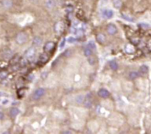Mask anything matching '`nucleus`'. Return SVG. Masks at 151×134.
Listing matches in <instances>:
<instances>
[{
    "mask_svg": "<svg viewBox=\"0 0 151 134\" xmlns=\"http://www.w3.org/2000/svg\"><path fill=\"white\" fill-rule=\"evenodd\" d=\"M28 39L27 34L24 32H20L19 34H17L16 36V42L18 45H23L25 42H27Z\"/></svg>",
    "mask_w": 151,
    "mask_h": 134,
    "instance_id": "nucleus-1",
    "label": "nucleus"
},
{
    "mask_svg": "<svg viewBox=\"0 0 151 134\" xmlns=\"http://www.w3.org/2000/svg\"><path fill=\"white\" fill-rule=\"evenodd\" d=\"M84 106L86 108H90L93 103V96L91 93H88L84 99Z\"/></svg>",
    "mask_w": 151,
    "mask_h": 134,
    "instance_id": "nucleus-2",
    "label": "nucleus"
},
{
    "mask_svg": "<svg viewBox=\"0 0 151 134\" xmlns=\"http://www.w3.org/2000/svg\"><path fill=\"white\" fill-rule=\"evenodd\" d=\"M35 53H36V50H35V48H33V47L30 48L27 50L26 53H25L26 59H29V60L33 59L34 57H35Z\"/></svg>",
    "mask_w": 151,
    "mask_h": 134,
    "instance_id": "nucleus-3",
    "label": "nucleus"
},
{
    "mask_svg": "<svg viewBox=\"0 0 151 134\" xmlns=\"http://www.w3.org/2000/svg\"><path fill=\"white\" fill-rule=\"evenodd\" d=\"M45 90L44 88H39L37 89L33 94V99L34 100H38L44 95Z\"/></svg>",
    "mask_w": 151,
    "mask_h": 134,
    "instance_id": "nucleus-4",
    "label": "nucleus"
},
{
    "mask_svg": "<svg viewBox=\"0 0 151 134\" xmlns=\"http://www.w3.org/2000/svg\"><path fill=\"white\" fill-rule=\"evenodd\" d=\"M11 104V99L6 96H0V106H7Z\"/></svg>",
    "mask_w": 151,
    "mask_h": 134,
    "instance_id": "nucleus-5",
    "label": "nucleus"
},
{
    "mask_svg": "<svg viewBox=\"0 0 151 134\" xmlns=\"http://www.w3.org/2000/svg\"><path fill=\"white\" fill-rule=\"evenodd\" d=\"M107 32L110 34V35H114V34L117 32V27L114 24H109L107 26Z\"/></svg>",
    "mask_w": 151,
    "mask_h": 134,
    "instance_id": "nucleus-6",
    "label": "nucleus"
},
{
    "mask_svg": "<svg viewBox=\"0 0 151 134\" xmlns=\"http://www.w3.org/2000/svg\"><path fill=\"white\" fill-rule=\"evenodd\" d=\"M55 32L58 34H61L63 33V30H64V25L63 24L62 22H58L55 25Z\"/></svg>",
    "mask_w": 151,
    "mask_h": 134,
    "instance_id": "nucleus-7",
    "label": "nucleus"
},
{
    "mask_svg": "<svg viewBox=\"0 0 151 134\" xmlns=\"http://www.w3.org/2000/svg\"><path fill=\"white\" fill-rule=\"evenodd\" d=\"M97 94H98V96H99L100 97H101V98H103V99H106V98H108V97L110 96L109 92H108L107 90L103 89V88L99 90V91H98Z\"/></svg>",
    "mask_w": 151,
    "mask_h": 134,
    "instance_id": "nucleus-8",
    "label": "nucleus"
},
{
    "mask_svg": "<svg viewBox=\"0 0 151 134\" xmlns=\"http://www.w3.org/2000/svg\"><path fill=\"white\" fill-rule=\"evenodd\" d=\"M102 16L106 19H111L114 16V11L110 9H105L102 11Z\"/></svg>",
    "mask_w": 151,
    "mask_h": 134,
    "instance_id": "nucleus-9",
    "label": "nucleus"
},
{
    "mask_svg": "<svg viewBox=\"0 0 151 134\" xmlns=\"http://www.w3.org/2000/svg\"><path fill=\"white\" fill-rule=\"evenodd\" d=\"M55 47V44L52 42H48L47 43H46V45L44 47V50L45 52H50Z\"/></svg>",
    "mask_w": 151,
    "mask_h": 134,
    "instance_id": "nucleus-10",
    "label": "nucleus"
},
{
    "mask_svg": "<svg viewBox=\"0 0 151 134\" xmlns=\"http://www.w3.org/2000/svg\"><path fill=\"white\" fill-rule=\"evenodd\" d=\"M19 110L16 108V107H13L11 109V111H10V116H11V117L14 118L16 117V116H18V114H19Z\"/></svg>",
    "mask_w": 151,
    "mask_h": 134,
    "instance_id": "nucleus-11",
    "label": "nucleus"
},
{
    "mask_svg": "<svg viewBox=\"0 0 151 134\" xmlns=\"http://www.w3.org/2000/svg\"><path fill=\"white\" fill-rule=\"evenodd\" d=\"M55 5L56 3L55 0H46V6L49 9H52L55 6Z\"/></svg>",
    "mask_w": 151,
    "mask_h": 134,
    "instance_id": "nucleus-12",
    "label": "nucleus"
},
{
    "mask_svg": "<svg viewBox=\"0 0 151 134\" xmlns=\"http://www.w3.org/2000/svg\"><path fill=\"white\" fill-rule=\"evenodd\" d=\"M148 70H149V67L145 65H141L139 68V73L141 75H145L148 73Z\"/></svg>",
    "mask_w": 151,
    "mask_h": 134,
    "instance_id": "nucleus-13",
    "label": "nucleus"
},
{
    "mask_svg": "<svg viewBox=\"0 0 151 134\" xmlns=\"http://www.w3.org/2000/svg\"><path fill=\"white\" fill-rule=\"evenodd\" d=\"M49 60V56H47L46 53H43L41 54L39 57V62L42 63V64H44L46 62H47Z\"/></svg>",
    "mask_w": 151,
    "mask_h": 134,
    "instance_id": "nucleus-14",
    "label": "nucleus"
},
{
    "mask_svg": "<svg viewBox=\"0 0 151 134\" xmlns=\"http://www.w3.org/2000/svg\"><path fill=\"white\" fill-rule=\"evenodd\" d=\"M2 5L5 8H10L13 5V2L11 0H3L2 2Z\"/></svg>",
    "mask_w": 151,
    "mask_h": 134,
    "instance_id": "nucleus-15",
    "label": "nucleus"
},
{
    "mask_svg": "<svg viewBox=\"0 0 151 134\" xmlns=\"http://www.w3.org/2000/svg\"><path fill=\"white\" fill-rule=\"evenodd\" d=\"M125 51L128 53H133L135 52V48L134 46L133 45H127L125 46Z\"/></svg>",
    "mask_w": 151,
    "mask_h": 134,
    "instance_id": "nucleus-16",
    "label": "nucleus"
},
{
    "mask_svg": "<svg viewBox=\"0 0 151 134\" xmlns=\"http://www.w3.org/2000/svg\"><path fill=\"white\" fill-rule=\"evenodd\" d=\"M112 3H113L114 7L117 9H119L122 7V2L121 0H113Z\"/></svg>",
    "mask_w": 151,
    "mask_h": 134,
    "instance_id": "nucleus-17",
    "label": "nucleus"
},
{
    "mask_svg": "<svg viewBox=\"0 0 151 134\" xmlns=\"http://www.w3.org/2000/svg\"><path fill=\"white\" fill-rule=\"evenodd\" d=\"M106 36H105V35L102 34H98L97 36V40L100 42V43H104L105 42H106Z\"/></svg>",
    "mask_w": 151,
    "mask_h": 134,
    "instance_id": "nucleus-18",
    "label": "nucleus"
},
{
    "mask_svg": "<svg viewBox=\"0 0 151 134\" xmlns=\"http://www.w3.org/2000/svg\"><path fill=\"white\" fill-rule=\"evenodd\" d=\"M33 43L35 46H39L40 45H41L42 43V39H41L39 36H36L33 39Z\"/></svg>",
    "mask_w": 151,
    "mask_h": 134,
    "instance_id": "nucleus-19",
    "label": "nucleus"
},
{
    "mask_svg": "<svg viewBox=\"0 0 151 134\" xmlns=\"http://www.w3.org/2000/svg\"><path fill=\"white\" fill-rule=\"evenodd\" d=\"M91 54H92V50L90 49L89 47H86V48L84 50V55L89 57V56H91Z\"/></svg>",
    "mask_w": 151,
    "mask_h": 134,
    "instance_id": "nucleus-20",
    "label": "nucleus"
},
{
    "mask_svg": "<svg viewBox=\"0 0 151 134\" xmlns=\"http://www.w3.org/2000/svg\"><path fill=\"white\" fill-rule=\"evenodd\" d=\"M109 65H110V67L111 68L112 70H117L118 65H117V63L115 61H111V62H110V64H109Z\"/></svg>",
    "mask_w": 151,
    "mask_h": 134,
    "instance_id": "nucleus-21",
    "label": "nucleus"
},
{
    "mask_svg": "<svg viewBox=\"0 0 151 134\" xmlns=\"http://www.w3.org/2000/svg\"><path fill=\"white\" fill-rule=\"evenodd\" d=\"M122 17L124 19H125L126 21H128V22H134V18H132V17H130V16H128L126 14H124V13H122Z\"/></svg>",
    "mask_w": 151,
    "mask_h": 134,
    "instance_id": "nucleus-22",
    "label": "nucleus"
},
{
    "mask_svg": "<svg viewBox=\"0 0 151 134\" xmlns=\"http://www.w3.org/2000/svg\"><path fill=\"white\" fill-rule=\"evenodd\" d=\"M12 51L11 50H7L5 51H4V57L5 59H8V58H11L12 56Z\"/></svg>",
    "mask_w": 151,
    "mask_h": 134,
    "instance_id": "nucleus-23",
    "label": "nucleus"
},
{
    "mask_svg": "<svg viewBox=\"0 0 151 134\" xmlns=\"http://www.w3.org/2000/svg\"><path fill=\"white\" fill-rule=\"evenodd\" d=\"M139 73L135 72V71H133V72L130 73V74H129V77H130V78H131V79H135V78H136L137 77H139Z\"/></svg>",
    "mask_w": 151,
    "mask_h": 134,
    "instance_id": "nucleus-24",
    "label": "nucleus"
},
{
    "mask_svg": "<svg viewBox=\"0 0 151 134\" xmlns=\"http://www.w3.org/2000/svg\"><path fill=\"white\" fill-rule=\"evenodd\" d=\"M87 47H89L90 49H91L92 50H95L96 49L95 43L93 41H90V42H89V43H88V45H87Z\"/></svg>",
    "mask_w": 151,
    "mask_h": 134,
    "instance_id": "nucleus-25",
    "label": "nucleus"
},
{
    "mask_svg": "<svg viewBox=\"0 0 151 134\" xmlns=\"http://www.w3.org/2000/svg\"><path fill=\"white\" fill-rule=\"evenodd\" d=\"M88 62L91 65H95L96 63V59L95 57H92V56H89L88 57Z\"/></svg>",
    "mask_w": 151,
    "mask_h": 134,
    "instance_id": "nucleus-26",
    "label": "nucleus"
},
{
    "mask_svg": "<svg viewBox=\"0 0 151 134\" xmlns=\"http://www.w3.org/2000/svg\"><path fill=\"white\" fill-rule=\"evenodd\" d=\"M7 76V71H5V70L0 71V79H1V80L5 79Z\"/></svg>",
    "mask_w": 151,
    "mask_h": 134,
    "instance_id": "nucleus-27",
    "label": "nucleus"
},
{
    "mask_svg": "<svg viewBox=\"0 0 151 134\" xmlns=\"http://www.w3.org/2000/svg\"><path fill=\"white\" fill-rule=\"evenodd\" d=\"M84 100V98L83 96H77L76 97V99H75V101H76V102L77 103H78V104H81Z\"/></svg>",
    "mask_w": 151,
    "mask_h": 134,
    "instance_id": "nucleus-28",
    "label": "nucleus"
},
{
    "mask_svg": "<svg viewBox=\"0 0 151 134\" xmlns=\"http://www.w3.org/2000/svg\"><path fill=\"white\" fill-rule=\"evenodd\" d=\"M139 26L141 28H142V29H148V28H150V25H149L148 24L143 22L139 24Z\"/></svg>",
    "mask_w": 151,
    "mask_h": 134,
    "instance_id": "nucleus-29",
    "label": "nucleus"
},
{
    "mask_svg": "<svg viewBox=\"0 0 151 134\" xmlns=\"http://www.w3.org/2000/svg\"><path fill=\"white\" fill-rule=\"evenodd\" d=\"M19 61V56H17L16 57H14V58H12V60H11V63L12 65H15V64H16V62Z\"/></svg>",
    "mask_w": 151,
    "mask_h": 134,
    "instance_id": "nucleus-30",
    "label": "nucleus"
},
{
    "mask_svg": "<svg viewBox=\"0 0 151 134\" xmlns=\"http://www.w3.org/2000/svg\"><path fill=\"white\" fill-rule=\"evenodd\" d=\"M27 59H21V61H20V65H21L22 67H24V66H26V65H27Z\"/></svg>",
    "mask_w": 151,
    "mask_h": 134,
    "instance_id": "nucleus-31",
    "label": "nucleus"
},
{
    "mask_svg": "<svg viewBox=\"0 0 151 134\" xmlns=\"http://www.w3.org/2000/svg\"><path fill=\"white\" fill-rule=\"evenodd\" d=\"M75 41H76V39H74V38H73V37H69L68 39V42L69 43H74Z\"/></svg>",
    "mask_w": 151,
    "mask_h": 134,
    "instance_id": "nucleus-32",
    "label": "nucleus"
},
{
    "mask_svg": "<svg viewBox=\"0 0 151 134\" xmlns=\"http://www.w3.org/2000/svg\"><path fill=\"white\" fill-rule=\"evenodd\" d=\"M65 42H66V39H63L61 42V44H60V48H62L65 45Z\"/></svg>",
    "mask_w": 151,
    "mask_h": 134,
    "instance_id": "nucleus-33",
    "label": "nucleus"
},
{
    "mask_svg": "<svg viewBox=\"0 0 151 134\" xmlns=\"http://www.w3.org/2000/svg\"><path fill=\"white\" fill-rule=\"evenodd\" d=\"M147 48L149 49V50H150L151 51V39H150V40L147 42Z\"/></svg>",
    "mask_w": 151,
    "mask_h": 134,
    "instance_id": "nucleus-34",
    "label": "nucleus"
},
{
    "mask_svg": "<svg viewBox=\"0 0 151 134\" xmlns=\"http://www.w3.org/2000/svg\"><path fill=\"white\" fill-rule=\"evenodd\" d=\"M3 118H4V114H3L2 112H0V120H1V119H2Z\"/></svg>",
    "mask_w": 151,
    "mask_h": 134,
    "instance_id": "nucleus-35",
    "label": "nucleus"
},
{
    "mask_svg": "<svg viewBox=\"0 0 151 134\" xmlns=\"http://www.w3.org/2000/svg\"><path fill=\"white\" fill-rule=\"evenodd\" d=\"M63 133H72L71 131H63Z\"/></svg>",
    "mask_w": 151,
    "mask_h": 134,
    "instance_id": "nucleus-36",
    "label": "nucleus"
}]
</instances>
